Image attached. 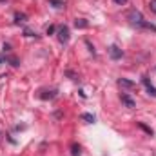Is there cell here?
<instances>
[{"label":"cell","mask_w":156,"mask_h":156,"mask_svg":"<svg viewBox=\"0 0 156 156\" xmlns=\"http://www.w3.org/2000/svg\"><path fill=\"white\" fill-rule=\"evenodd\" d=\"M125 18L133 24V26H136V27H144V29H151V31H154L156 33V26L153 24H149V22H145V18H144V15L138 11V9H129L127 13H125Z\"/></svg>","instance_id":"6da1fadb"},{"label":"cell","mask_w":156,"mask_h":156,"mask_svg":"<svg viewBox=\"0 0 156 156\" xmlns=\"http://www.w3.org/2000/svg\"><path fill=\"white\" fill-rule=\"evenodd\" d=\"M58 40L62 44H67L69 42V27L67 26H60L58 27Z\"/></svg>","instance_id":"7a4b0ae2"},{"label":"cell","mask_w":156,"mask_h":156,"mask_svg":"<svg viewBox=\"0 0 156 156\" xmlns=\"http://www.w3.org/2000/svg\"><path fill=\"white\" fill-rule=\"evenodd\" d=\"M109 55H111L113 60H120V58L123 56V51H122L118 45H111V47H109Z\"/></svg>","instance_id":"3957f363"},{"label":"cell","mask_w":156,"mask_h":156,"mask_svg":"<svg viewBox=\"0 0 156 156\" xmlns=\"http://www.w3.org/2000/svg\"><path fill=\"white\" fill-rule=\"evenodd\" d=\"M120 98H122V102L125 104V107H129V109H133V107L136 105V104H134V100H133L127 93H122V94H120Z\"/></svg>","instance_id":"277c9868"},{"label":"cell","mask_w":156,"mask_h":156,"mask_svg":"<svg viewBox=\"0 0 156 156\" xmlns=\"http://www.w3.org/2000/svg\"><path fill=\"white\" fill-rule=\"evenodd\" d=\"M142 82H144V85H145L147 93H149L151 96H156V87L153 85V83H151V82H149V78H147V76H144V78H142Z\"/></svg>","instance_id":"5b68a950"},{"label":"cell","mask_w":156,"mask_h":156,"mask_svg":"<svg viewBox=\"0 0 156 156\" xmlns=\"http://www.w3.org/2000/svg\"><path fill=\"white\" fill-rule=\"evenodd\" d=\"M118 85H122V87H134V82L133 80H127V78H120L118 80Z\"/></svg>","instance_id":"8992f818"},{"label":"cell","mask_w":156,"mask_h":156,"mask_svg":"<svg viewBox=\"0 0 156 156\" xmlns=\"http://www.w3.org/2000/svg\"><path fill=\"white\" fill-rule=\"evenodd\" d=\"M75 26H76L78 29H85V27L89 26V22L83 20V18H76V20H75Z\"/></svg>","instance_id":"52a82bcc"},{"label":"cell","mask_w":156,"mask_h":156,"mask_svg":"<svg viewBox=\"0 0 156 156\" xmlns=\"http://www.w3.org/2000/svg\"><path fill=\"white\" fill-rule=\"evenodd\" d=\"M26 18H27V16H26L24 13H15V22H16V24H20V22H26Z\"/></svg>","instance_id":"ba28073f"},{"label":"cell","mask_w":156,"mask_h":156,"mask_svg":"<svg viewBox=\"0 0 156 156\" xmlns=\"http://www.w3.org/2000/svg\"><path fill=\"white\" fill-rule=\"evenodd\" d=\"M82 118H83V120H87V122H94V116H93V115H89V113H83Z\"/></svg>","instance_id":"9c48e42d"},{"label":"cell","mask_w":156,"mask_h":156,"mask_svg":"<svg viewBox=\"0 0 156 156\" xmlns=\"http://www.w3.org/2000/svg\"><path fill=\"white\" fill-rule=\"evenodd\" d=\"M71 154H73V156H80V147H78V145H73V151H71Z\"/></svg>","instance_id":"30bf717a"},{"label":"cell","mask_w":156,"mask_h":156,"mask_svg":"<svg viewBox=\"0 0 156 156\" xmlns=\"http://www.w3.org/2000/svg\"><path fill=\"white\" fill-rule=\"evenodd\" d=\"M49 2H51V4H55V7H62V5H64V2H62V0H49Z\"/></svg>","instance_id":"8fae6325"},{"label":"cell","mask_w":156,"mask_h":156,"mask_svg":"<svg viewBox=\"0 0 156 156\" xmlns=\"http://www.w3.org/2000/svg\"><path fill=\"white\" fill-rule=\"evenodd\" d=\"M149 7H151V11H153V13H156V0H151Z\"/></svg>","instance_id":"7c38bea8"},{"label":"cell","mask_w":156,"mask_h":156,"mask_svg":"<svg viewBox=\"0 0 156 156\" xmlns=\"http://www.w3.org/2000/svg\"><path fill=\"white\" fill-rule=\"evenodd\" d=\"M53 33H55V26H49L47 27V35H53Z\"/></svg>","instance_id":"4fadbf2b"},{"label":"cell","mask_w":156,"mask_h":156,"mask_svg":"<svg viewBox=\"0 0 156 156\" xmlns=\"http://www.w3.org/2000/svg\"><path fill=\"white\" fill-rule=\"evenodd\" d=\"M113 2H115V4H118V5H123L127 0H113Z\"/></svg>","instance_id":"5bb4252c"},{"label":"cell","mask_w":156,"mask_h":156,"mask_svg":"<svg viewBox=\"0 0 156 156\" xmlns=\"http://www.w3.org/2000/svg\"><path fill=\"white\" fill-rule=\"evenodd\" d=\"M4 51H11V45L9 44H4Z\"/></svg>","instance_id":"9a60e30c"},{"label":"cell","mask_w":156,"mask_h":156,"mask_svg":"<svg viewBox=\"0 0 156 156\" xmlns=\"http://www.w3.org/2000/svg\"><path fill=\"white\" fill-rule=\"evenodd\" d=\"M0 62H2V56H0Z\"/></svg>","instance_id":"2e32d148"}]
</instances>
